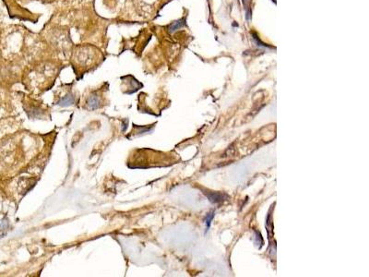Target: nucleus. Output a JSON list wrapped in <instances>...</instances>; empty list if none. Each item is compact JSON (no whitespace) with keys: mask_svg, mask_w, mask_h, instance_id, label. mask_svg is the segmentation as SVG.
I'll return each instance as SVG.
<instances>
[{"mask_svg":"<svg viewBox=\"0 0 369 277\" xmlns=\"http://www.w3.org/2000/svg\"><path fill=\"white\" fill-rule=\"evenodd\" d=\"M204 194L208 197L210 202L212 203H220L226 199H228V196L224 193L221 192H210V191H205Z\"/></svg>","mask_w":369,"mask_h":277,"instance_id":"1","label":"nucleus"},{"mask_svg":"<svg viewBox=\"0 0 369 277\" xmlns=\"http://www.w3.org/2000/svg\"><path fill=\"white\" fill-rule=\"evenodd\" d=\"M184 25H185V21L184 20H180L178 21H175L174 23H172L169 26V31H170V33H173V32L176 31L177 29L183 27Z\"/></svg>","mask_w":369,"mask_h":277,"instance_id":"2","label":"nucleus"},{"mask_svg":"<svg viewBox=\"0 0 369 277\" xmlns=\"http://www.w3.org/2000/svg\"><path fill=\"white\" fill-rule=\"evenodd\" d=\"M213 217H214V212H211L209 214H207V218H206V230L207 231L209 230V228L210 226V224H211V221H212Z\"/></svg>","mask_w":369,"mask_h":277,"instance_id":"3","label":"nucleus"},{"mask_svg":"<svg viewBox=\"0 0 369 277\" xmlns=\"http://www.w3.org/2000/svg\"><path fill=\"white\" fill-rule=\"evenodd\" d=\"M73 103L72 97H71V96H66L65 99H63L62 102H60L59 103H60L61 105H68V104H70V103Z\"/></svg>","mask_w":369,"mask_h":277,"instance_id":"4","label":"nucleus"}]
</instances>
